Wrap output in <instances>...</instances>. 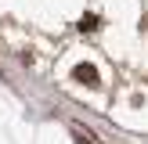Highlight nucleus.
<instances>
[{"instance_id":"obj_1","label":"nucleus","mask_w":148,"mask_h":144,"mask_svg":"<svg viewBox=\"0 0 148 144\" xmlns=\"http://www.w3.org/2000/svg\"><path fill=\"white\" fill-rule=\"evenodd\" d=\"M72 79H76V83H83V86H101V76H98V69H94L90 61H79L76 69H72Z\"/></svg>"},{"instance_id":"obj_2","label":"nucleus","mask_w":148,"mask_h":144,"mask_svg":"<svg viewBox=\"0 0 148 144\" xmlns=\"http://www.w3.org/2000/svg\"><path fill=\"white\" fill-rule=\"evenodd\" d=\"M72 137H76V141H79V144H98V141H94V137H90V133H87V130H83V126H72Z\"/></svg>"},{"instance_id":"obj_3","label":"nucleus","mask_w":148,"mask_h":144,"mask_svg":"<svg viewBox=\"0 0 148 144\" xmlns=\"http://www.w3.org/2000/svg\"><path fill=\"white\" fill-rule=\"evenodd\" d=\"M79 29H83V33H94V29H98V18H94V14H87V18H79Z\"/></svg>"}]
</instances>
